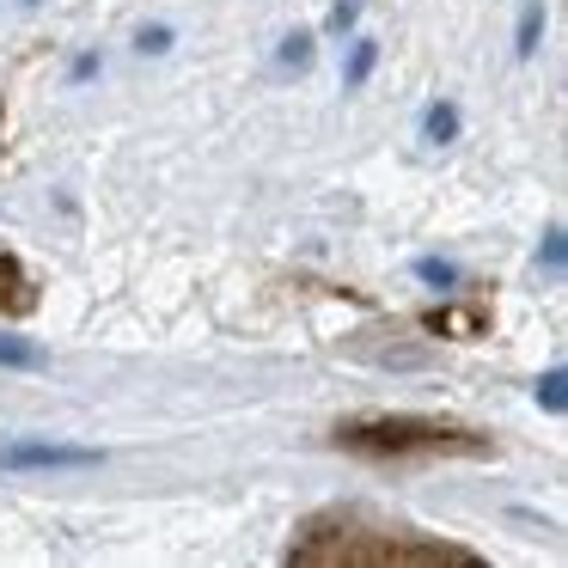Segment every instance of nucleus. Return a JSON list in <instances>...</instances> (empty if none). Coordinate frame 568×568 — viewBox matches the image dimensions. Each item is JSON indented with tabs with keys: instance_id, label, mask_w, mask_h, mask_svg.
I'll use <instances>...</instances> for the list:
<instances>
[{
	"instance_id": "f257e3e1",
	"label": "nucleus",
	"mask_w": 568,
	"mask_h": 568,
	"mask_svg": "<svg viewBox=\"0 0 568 568\" xmlns=\"http://www.w3.org/2000/svg\"><path fill=\"white\" fill-rule=\"evenodd\" d=\"M343 446H373V453H409V446H440V453H483L477 434L446 428V422L428 416H348L336 428Z\"/></svg>"
},
{
	"instance_id": "f03ea898",
	"label": "nucleus",
	"mask_w": 568,
	"mask_h": 568,
	"mask_svg": "<svg viewBox=\"0 0 568 568\" xmlns=\"http://www.w3.org/2000/svg\"><path fill=\"white\" fill-rule=\"evenodd\" d=\"M92 446H55V440H13L0 446V470H92Z\"/></svg>"
},
{
	"instance_id": "7ed1b4c3",
	"label": "nucleus",
	"mask_w": 568,
	"mask_h": 568,
	"mask_svg": "<svg viewBox=\"0 0 568 568\" xmlns=\"http://www.w3.org/2000/svg\"><path fill=\"white\" fill-rule=\"evenodd\" d=\"M0 306H26V275L13 257H0Z\"/></svg>"
},
{
	"instance_id": "20e7f679",
	"label": "nucleus",
	"mask_w": 568,
	"mask_h": 568,
	"mask_svg": "<svg viewBox=\"0 0 568 568\" xmlns=\"http://www.w3.org/2000/svg\"><path fill=\"white\" fill-rule=\"evenodd\" d=\"M416 275H422L428 287H440V294H446V287H458V270H453L446 257H416Z\"/></svg>"
},
{
	"instance_id": "39448f33",
	"label": "nucleus",
	"mask_w": 568,
	"mask_h": 568,
	"mask_svg": "<svg viewBox=\"0 0 568 568\" xmlns=\"http://www.w3.org/2000/svg\"><path fill=\"white\" fill-rule=\"evenodd\" d=\"M275 62H282V68H306L312 62V38H306V31H287L282 50H275Z\"/></svg>"
},
{
	"instance_id": "423d86ee",
	"label": "nucleus",
	"mask_w": 568,
	"mask_h": 568,
	"mask_svg": "<svg viewBox=\"0 0 568 568\" xmlns=\"http://www.w3.org/2000/svg\"><path fill=\"white\" fill-rule=\"evenodd\" d=\"M422 129H428V141H453L458 135V111L453 104H434V111L422 116Z\"/></svg>"
},
{
	"instance_id": "0eeeda50",
	"label": "nucleus",
	"mask_w": 568,
	"mask_h": 568,
	"mask_svg": "<svg viewBox=\"0 0 568 568\" xmlns=\"http://www.w3.org/2000/svg\"><path fill=\"white\" fill-rule=\"evenodd\" d=\"M373 62H379V43H355V55H348V87H361L373 74Z\"/></svg>"
},
{
	"instance_id": "6e6552de",
	"label": "nucleus",
	"mask_w": 568,
	"mask_h": 568,
	"mask_svg": "<svg viewBox=\"0 0 568 568\" xmlns=\"http://www.w3.org/2000/svg\"><path fill=\"white\" fill-rule=\"evenodd\" d=\"M0 367H38V348L13 343V336H0Z\"/></svg>"
},
{
	"instance_id": "1a4fd4ad",
	"label": "nucleus",
	"mask_w": 568,
	"mask_h": 568,
	"mask_svg": "<svg viewBox=\"0 0 568 568\" xmlns=\"http://www.w3.org/2000/svg\"><path fill=\"white\" fill-rule=\"evenodd\" d=\"M562 385H568V373L550 367V373L538 379V404H544V409H562Z\"/></svg>"
},
{
	"instance_id": "9d476101",
	"label": "nucleus",
	"mask_w": 568,
	"mask_h": 568,
	"mask_svg": "<svg viewBox=\"0 0 568 568\" xmlns=\"http://www.w3.org/2000/svg\"><path fill=\"white\" fill-rule=\"evenodd\" d=\"M538 31H544V13H538V7H526V19H519V50H514V55H531V50H538Z\"/></svg>"
},
{
	"instance_id": "9b49d317",
	"label": "nucleus",
	"mask_w": 568,
	"mask_h": 568,
	"mask_svg": "<svg viewBox=\"0 0 568 568\" xmlns=\"http://www.w3.org/2000/svg\"><path fill=\"white\" fill-rule=\"evenodd\" d=\"M355 13H361V0H336V7H331V31H348V26H355Z\"/></svg>"
},
{
	"instance_id": "f8f14e48",
	"label": "nucleus",
	"mask_w": 568,
	"mask_h": 568,
	"mask_svg": "<svg viewBox=\"0 0 568 568\" xmlns=\"http://www.w3.org/2000/svg\"><path fill=\"white\" fill-rule=\"evenodd\" d=\"M165 43H172V26H148V31H141V50H148V55H160Z\"/></svg>"
},
{
	"instance_id": "ddd939ff",
	"label": "nucleus",
	"mask_w": 568,
	"mask_h": 568,
	"mask_svg": "<svg viewBox=\"0 0 568 568\" xmlns=\"http://www.w3.org/2000/svg\"><path fill=\"white\" fill-rule=\"evenodd\" d=\"M544 270H562V233L544 239Z\"/></svg>"
},
{
	"instance_id": "4468645a",
	"label": "nucleus",
	"mask_w": 568,
	"mask_h": 568,
	"mask_svg": "<svg viewBox=\"0 0 568 568\" xmlns=\"http://www.w3.org/2000/svg\"><path fill=\"white\" fill-rule=\"evenodd\" d=\"M26 7H31V0H26Z\"/></svg>"
}]
</instances>
